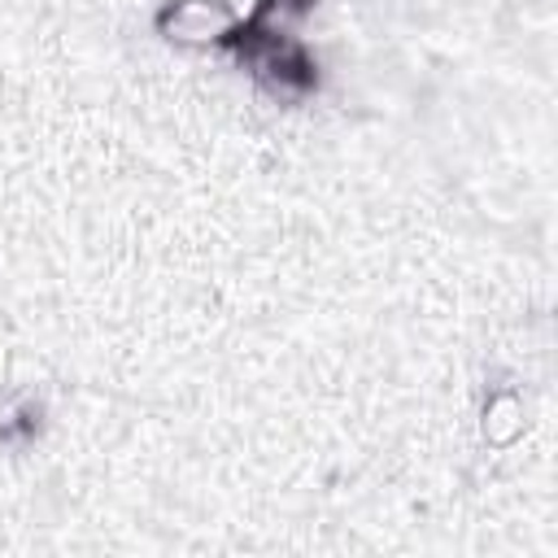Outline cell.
<instances>
[{"mask_svg": "<svg viewBox=\"0 0 558 558\" xmlns=\"http://www.w3.org/2000/svg\"><path fill=\"white\" fill-rule=\"evenodd\" d=\"M235 57L244 61V70L253 74V83L283 100V105H296L305 100L314 87H318V65L314 57L305 52V44L296 35H275V39H248L235 48Z\"/></svg>", "mask_w": 558, "mask_h": 558, "instance_id": "6da1fadb", "label": "cell"}, {"mask_svg": "<svg viewBox=\"0 0 558 558\" xmlns=\"http://www.w3.org/2000/svg\"><path fill=\"white\" fill-rule=\"evenodd\" d=\"M240 9L231 0H166L153 17L157 35L179 48H227L240 31Z\"/></svg>", "mask_w": 558, "mask_h": 558, "instance_id": "7a4b0ae2", "label": "cell"}, {"mask_svg": "<svg viewBox=\"0 0 558 558\" xmlns=\"http://www.w3.org/2000/svg\"><path fill=\"white\" fill-rule=\"evenodd\" d=\"M314 9V0H257L244 17H240V31H235V44H248V39H275V35H296V26L305 22V13Z\"/></svg>", "mask_w": 558, "mask_h": 558, "instance_id": "3957f363", "label": "cell"}, {"mask_svg": "<svg viewBox=\"0 0 558 558\" xmlns=\"http://www.w3.org/2000/svg\"><path fill=\"white\" fill-rule=\"evenodd\" d=\"M39 427V401L22 392H0V440H22Z\"/></svg>", "mask_w": 558, "mask_h": 558, "instance_id": "277c9868", "label": "cell"}]
</instances>
